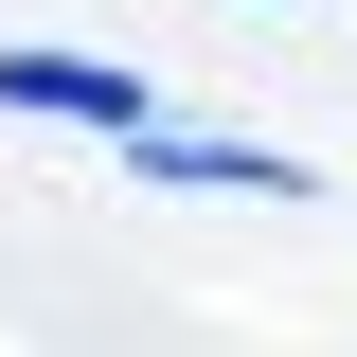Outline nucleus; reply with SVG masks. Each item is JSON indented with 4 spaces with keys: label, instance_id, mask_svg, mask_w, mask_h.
I'll return each mask as SVG.
<instances>
[{
    "label": "nucleus",
    "instance_id": "f03ea898",
    "mask_svg": "<svg viewBox=\"0 0 357 357\" xmlns=\"http://www.w3.org/2000/svg\"><path fill=\"white\" fill-rule=\"evenodd\" d=\"M143 178H250V197H304V161H268V143H178L161 107H143V143H126Z\"/></svg>",
    "mask_w": 357,
    "mask_h": 357
},
{
    "label": "nucleus",
    "instance_id": "f257e3e1",
    "mask_svg": "<svg viewBox=\"0 0 357 357\" xmlns=\"http://www.w3.org/2000/svg\"><path fill=\"white\" fill-rule=\"evenodd\" d=\"M0 107H36V126H143V72H107V54H0Z\"/></svg>",
    "mask_w": 357,
    "mask_h": 357
}]
</instances>
